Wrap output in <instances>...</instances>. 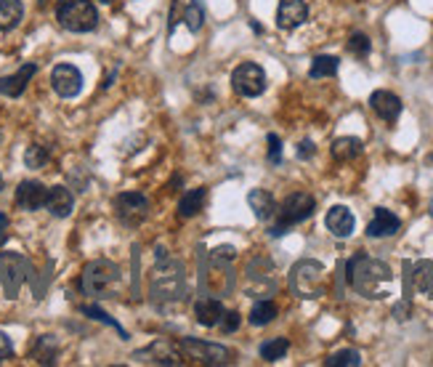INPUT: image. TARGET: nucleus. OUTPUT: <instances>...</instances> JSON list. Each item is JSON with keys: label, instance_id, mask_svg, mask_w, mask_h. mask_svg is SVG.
<instances>
[{"label": "nucleus", "instance_id": "f257e3e1", "mask_svg": "<svg viewBox=\"0 0 433 367\" xmlns=\"http://www.w3.org/2000/svg\"><path fill=\"white\" fill-rule=\"evenodd\" d=\"M346 277L348 285L364 298H386L393 288V274H391L388 264L362 256V253L346 264Z\"/></svg>", "mask_w": 433, "mask_h": 367}, {"label": "nucleus", "instance_id": "f03ea898", "mask_svg": "<svg viewBox=\"0 0 433 367\" xmlns=\"http://www.w3.org/2000/svg\"><path fill=\"white\" fill-rule=\"evenodd\" d=\"M56 19L69 33H93L98 27V11L91 0H59Z\"/></svg>", "mask_w": 433, "mask_h": 367}, {"label": "nucleus", "instance_id": "7ed1b4c3", "mask_svg": "<svg viewBox=\"0 0 433 367\" xmlns=\"http://www.w3.org/2000/svg\"><path fill=\"white\" fill-rule=\"evenodd\" d=\"M290 288L298 298H322L325 296V267L319 261H298L290 272Z\"/></svg>", "mask_w": 433, "mask_h": 367}, {"label": "nucleus", "instance_id": "20e7f679", "mask_svg": "<svg viewBox=\"0 0 433 367\" xmlns=\"http://www.w3.org/2000/svg\"><path fill=\"white\" fill-rule=\"evenodd\" d=\"M314 208H316V202L311 194H306V192L290 194V197L277 208V223L271 226V237H282L290 226L306 221V219H311Z\"/></svg>", "mask_w": 433, "mask_h": 367}, {"label": "nucleus", "instance_id": "39448f33", "mask_svg": "<svg viewBox=\"0 0 433 367\" xmlns=\"http://www.w3.org/2000/svg\"><path fill=\"white\" fill-rule=\"evenodd\" d=\"M117 279H120V269L115 267L112 261H91V264L83 269L80 288H83L86 296L101 298V296H107L109 290L115 288Z\"/></svg>", "mask_w": 433, "mask_h": 367}, {"label": "nucleus", "instance_id": "423d86ee", "mask_svg": "<svg viewBox=\"0 0 433 367\" xmlns=\"http://www.w3.org/2000/svg\"><path fill=\"white\" fill-rule=\"evenodd\" d=\"M231 88L245 99H255L266 91V72L255 62H245L231 72Z\"/></svg>", "mask_w": 433, "mask_h": 367}, {"label": "nucleus", "instance_id": "0eeeda50", "mask_svg": "<svg viewBox=\"0 0 433 367\" xmlns=\"http://www.w3.org/2000/svg\"><path fill=\"white\" fill-rule=\"evenodd\" d=\"M115 211H117V219L122 223L136 226V223L146 221V216H149V200L141 192H122L117 200H115Z\"/></svg>", "mask_w": 433, "mask_h": 367}, {"label": "nucleus", "instance_id": "6e6552de", "mask_svg": "<svg viewBox=\"0 0 433 367\" xmlns=\"http://www.w3.org/2000/svg\"><path fill=\"white\" fill-rule=\"evenodd\" d=\"M51 88L62 96V99H75L83 91V75L75 64H56L51 69Z\"/></svg>", "mask_w": 433, "mask_h": 367}, {"label": "nucleus", "instance_id": "1a4fd4ad", "mask_svg": "<svg viewBox=\"0 0 433 367\" xmlns=\"http://www.w3.org/2000/svg\"><path fill=\"white\" fill-rule=\"evenodd\" d=\"M181 349L192 359H200L205 365H226L231 351L218 344H207V341H197V338H181Z\"/></svg>", "mask_w": 433, "mask_h": 367}, {"label": "nucleus", "instance_id": "9d476101", "mask_svg": "<svg viewBox=\"0 0 433 367\" xmlns=\"http://www.w3.org/2000/svg\"><path fill=\"white\" fill-rule=\"evenodd\" d=\"M24 269H27V264H24L22 256H11V253L0 256V282H3V288L8 293V298H13L19 285H22Z\"/></svg>", "mask_w": 433, "mask_h": 367}, {"label": "nucleus", "instance_id": "9b49d317", "mask_svg": "<svg viewBox=\"0 0 433 367\" xmlns=\"http://www.w3.org/2000/svg\"><path fill=\"white\" fill-rule=\"evenodd\" d=\"M404 272H407V288L420 290L422 296L433 298V261H417V264H404Z\"/></svg>", "mask_w": 433, "mask_h": 367}, {"label": "nucleus", "instance_id": "f8f14e48", "mask_svg": "<svg viewBox=\"0 0 433 367\" xmlns=\"http://www.w3.org/2000/svg\"><path fill=\"white\" fill-rule=\"evenodd\" d=\"M308 16V6L304 0H279V8H277V27L279 30H295L301 27Z\"/></svg>", "mask_w": 433, "mask_h": 367}, {"label": "nucleus", "instance_id": "ddd939ff", "mask_svg": "<svg viewBox=\"0 0 433 367\" xmlns=\"http://www.w3.org/2000/svg\"><path fill=\"white\" fill-rule=\"evenodd\" d=\"M369 107H372V112L378 115L380 120L386 122H396L401 115V99L391 91H375L369 96Z\"/></svg>", "mask_w": 433, "mask_h": 367}, {"label": "nucleus", "instance_id": "4468645a", "mask_svg": "<svg viewBox=\"0 0 433 367\" xmlns=\"http://www.w3.org/2000/svg\"><path fill=\"white\" fill-rule=\"evenodd\" d=\"M35 72H37V64H35V62L22 64L19 72H13L8 78H0V93H3V96H11V99L22 96L24 88H27V83L35 78Z\"/></svg>", "mask_w": 433, "mask_h": 367}, {"label": "nucleus", "instance_id": "2eb2a0df", "mask_svg": "<svg viewBox=\"0 0 433 367\" xmlns=\"http://www.w3.org/2000/svg\"><path fill=\"white\" fill-rule=\"evenodd\" d=\"M45 194H48V190L40 181H22L16 190V205L22 211H37L45 205Z\"/></svg>", "mask_w": 433, "mask_h": 367}, {"label": "nucleus", "instance_id": "dca6fc26", "mask_svg": "<svg viewBox=\"0 0 433 367\" xmlns=\"http://www.w3.org/2000/svg\"><path fill=\"white\" fill-rule=\"evenodd\" d=\"M325 223H327V229L335 234V237L346 240V237H351V232H354L357 219H354V213L348 211L346 205H335V208H330V211H327Z\"/></svg>", "mask_w": 433, "mask_h": 367}, {"label": "nucleus", "instance_id": "f3484780", "mask_svg": "<svg viewBox=\"0 0 433 367\" xmlns=\"http://www.w3.org/2000/svg\"><path fill=\"white\" fill-rule=\"evenodd\" d=\"M43 208H48V213L56 216V219H67L72 213V208H75V194L67 187H51L48 194H45Z\"/></svg>", "mask_w": 433, "mask_h": 367}, {"label": "nucleus", "instance_id": "a211bd4d", "mask_svg": "<svg viewBox=\"0 0 433 367\" xmlns=\"http://www.w3.org/2000/svg\"><path fill=\"white\" fill-rule=\"evenodd\" d=\"M146 356H154L149 362L154 365H181V354H178V349H175L171 341H154L149 349H144L139 354H133V359H146Z\"/></svg>", "mask_w": 433, "mask_h": 367}, {"label": "nucleus", "instance_id": "6ab92c4d", "mask_svg": "<svg viewBox=\"0 0 433 367\" xmlns=\"http://www.w3.org/2000/svg\"><path fill=\"white\" fill-rule=\"evenodd\" d=\"M401 229V221L396 213H391L388 208H375V216L367 226L369 237H393Z\"/></svg>", "mask_w": 433, "mask_h": 367}, {"label": "nucleus", "instance_id": "aec40b11", "mask_svg": "<svg viewBox=\"0 0 433 367\" xmlns=\"http://www.w3.org/2000/svg\"><path fill=\"white\" fill-rule=\"evenodd\" d=\"M248 205L250 211L255 213L258 221H271L277 216V202L266 190H250L248 192Z\"/></svg>", "mask_w": 433, "mask_h": 367}, {"label": "nucleus", "instance_id": "412c9836", "mask_svg": "<svg viewBox=\"0 0 433 367\" xmlns=\"http://www.w3.org/2000/svg\"><path fill=\"white\" fill-rule=\"evenodd\" d=\"M362 149H364L362 139H354V136H340V139H335V141H333V146H330L333 157H335V160H340V163L357 160V157L362 155Z\"/></svg>", "mask_w": 433, "mask_h": 367}, {"label": "nucleus", "instance_id": "4be33fe9", "mask_svg": "<svg viewBox=\"0 0 433 367\" xmlns=\"http://www.w3.org/2000/svg\"><path fill=\"white\" fill-rule=\"evenodd\" d=\"M195 314H197V322L200 325H205V327H216V325L221 322L224 306H221V301H216V298H202V301H197Z\"/></svg>", "mask_w": 433, "mask_h": 367}, {"label": "nucleus", "instance_id": "5701e85b", "mask_svg": "<svg viewBox=\"0 0 433 367\" xmlns=\"http://www.w3.org/2000/svg\"><path fill=\"white\" fill-rule=\"evenodd\" d=\"M205 200H207V190H205V187L189 190L184 197H181V202H178V216H181V219H195L197 213L202 211Z\"/></svg>", "mask_w": 433, "mask_h": 367}, {"label": "nucleus", "instance_id": "b1692460", "mask_svg": "<svg viewBox=\"0 0 433 367\" xmlns=\"http://www.w3.org/2000/svg\"><path fill=\"white\" fill-rule=\"evenodd\" d=\"M24 6L22 0H0V33H8L22 22Z\"/></svg>", "mask_w": 433, "mask_h": 367}, {"label": "nucleus", "instance_id": "393cba45", "mask_svg": "<svg viewBox=\"0 0 433 367\" xmlns=\"http://www.w3.org/2000/svg\"><path fill=\"white\" fill-rule=\"evenodd\" d=\"M337 69H340V59L337 56H316L311 62V69H308V78L311 80H322V78H333Z\"/></svg>", "mask_w": 433, "mask_h": 367}, {"label": "nucleus", "instance_id": "a878e982", "mask_svg": "<svg viewBox=\"0 0 433 367\" xmlns=\"http://www.w3.org/2000/svg\"><path fill=\"white\" fill-rule=\"evenodd\" d=\"M274 317H277V303L269 298L255 301L253 309H250V325H255V327H263V325L274 322Z\"/></svg>", "mask_w": 433, "mask_h": 367}, {"label": "nucleus", "instance_id": "bb28decb", "mask_svg": "<svg viewBox=\"0 0 433 367\" xmlns=\"http://www.w3.org/2000/svg\"><path fill=\"white\" fill-rule=\"evenodd\" d=\"M184 24L189 33H200L202 30V24H205V6H202V0H192L189 6L184 8Z\"/></svg>", "mask_w": 433, "mask_h": 367}, {"label": "nucleus", "instance_id": "cd10ccee", "mask_svg": "<svg viewBox=\"0 0 433 367\" xmlns=\"http://www.w3.org/2000/svg\"><path fill=\"white\" fill-rule=\"evenodd\" d=\"M287 349H290L287 338H269L266 344H260V356L266 362H277V359H282V356L287 354Z\"/></svg>", "mask_w": 433, "mask_h": 367}, {"label": "nucleus", "instance_id": "c85d7f7f", "mask_svg": "<svg viewBox=\"0 0 433 367\" xmlns=\"http://www.w3.org/2000/svg\"><path fill=\"white\" fill-rule=\"evenodd\" d=\"M80 312H83V314H88L91 320H98V322L109 325L112 330H117V333H120V338H122V341H128V333H125V330L120 327V322H115V320H112V317H109V314L104 312V309H98L96 303H86V306H80Z\"/></svg>", "mask_w": 433, "mask_h": 367}, {"label": "nucleus", "instance_id": "c756f323", "mask_svg": "<svg viewBox=\"0 0 433 367\" xmlns=\"http://www.w3.org/2000/svg\"><path fill=\"white\" fill-rule=\"evenodd\" d=\"M327 367H359L362 365V354L354 351V349H343V351H335L325 362Z\"/></svg>", "mask_w": 433, "mask_h": 367}, {"label": "nucleus", "instance_id": "7c9ffc66", "mask_svg": "<svg viewBox=\"0 0 433 367\" xmlns=\"http://www.w3.org/2000/svg\"><path fill=\"white\" fill-rule=\"evenodd\" d=\"M48 163V149L40 144H30L27 146V152H24V165L37 170V168H43Z\"/></svg>", "mask_w": 433, "mask_h": 367}, {"label": "nucleus", "instance_id": "2f4dec72", "mask_svg": "<svg viewBox=\"0 0 433 367\" xmlns=\"http://www.w3.org/2000/svg\"><path fill=\"white\" fill-rule=\"evenodd\" d=\"M56 356V344L51 335H43L40 341H37V346H35V359L37 362H43V365H51Z\"/></svg>", "mask_w": 433, "mask_h": 367}, {"label": "nucleus", "instance_id": "473e14b6", "mask_svg": "<svg viewBox=\"0 0 433 367\" xmlns=\"http://www.w3.org/2000/svg\"><path fill=\"white\" fill-rule=\"evenodd\" d=\"M369 48H372V43H369V37L364 33H354L348 37V51L354 56H367Z\"/></svg>", "mask_w": 433, "mask_h": 367}, {"label": "nucleus", "instance_id": "72a5a7b5", "mask_svg": "<svg viewBox=\"0 0 433 367\" xmlns=\"http://www.w3.org/2000/svg\"><path fill=\"white\" fill-rule=\"evenodd\" d=\"M266 144H269V163H271V165H279V163H282V141H279V136L269 134Z\"/></svg>", "mask_w": 433, "mask_h": 367}, {"label": "nucleus", "instance_id": "f704fd0d", "mask_svg": "<svg viewBox=\"0 0 433 367\" xmlns=\"http://www.w3.org/2000/svg\"><path fill=\"white\" fill-rule=\"evenodd\" d=\"M239 322H242V320H239V314L237 312H224L221 314V330H224V333H237L239 330Z\"/></svg>", "mask_w": 433, "mask_h": 367}, {"label": "nucleus", "instance_id": "c9c22d12", "mask_svg": "<svg viewBox=\"0 0 433 367\" xmlns=\"http://www.w3.org/2000/svg\"><path fill=\"white\" fill-rule=\"evenodd\" d=\"M13 356V344H11V338L0 330V365L6 362V359H11Z\"/></svg>", "mask_w": 433, "mask_h": 367}, {"label": "nucleus", "instance_id": "e433bc0d", "mask_svg": "<svg viewBox=\"0 0 433 367\" xmlns=\"http://www.w3.org/2000/svg\"><path fill=\"white\" fill-rule=\"evenodd\" d=\"M234 258H237V250L231 245H221L213 250V261H234Z\"/></svg>", "mask_w": 433, "mask_h": 367}, {"label": "nucleus", "instance_id": "4c0bfd02", "mask_svg": "<svg viewBox=\"0 0 433 367\" xmlns=\"http://www.w3.org/2000/svg\"><path fill=\"white\" fill-rule=\"evenodd\" d=\"M314 152H316V146H314V141H311V139H304V141H301V146H298V157H301V160L314 157Z\"/></svg>", "mask_w": 433, "mask_h": 367}, {"label": "nucleus", "instance_id": "58836bf2", "mask_svg": "<svg viewBox=\"0 0 433 367\" xmlns=\"http://www.w3.org/2000/svg\"><path fill=\"white\" fill-rule=\"evenodd\" d=\"M0 229H8V216L6 213H0Z\"/></svg>", "mask_w": 433, "mask_h": 367}, {"label": "nucleus", "instance_id": "ea45409f", "mask_svg": "<svg viewBox=\"0 0 433 367\" xmlns=\"http://www.w3.org/2000/svg\"><path fill=\"white\" fill-rule=\"evenodd\" d=\"M6 240H8V232H6V229H0V245L6 243Z\"/></svg>", "mask_w": 433, "mask_h": 367}, {"label": "nucleus", "instance_id": "a19ab883", "mask_svg": "<svg viewBox=\"0 0 433 367\" xmlns=\"http://www.w3.org/2000/svg\"><path fill=\"white\" fill-rule=\"evenodd\" d=\"M428 213H431V216H433V200H431V205H428Z\"/></svg>", "mask_w": 433, "mask_h": 367}, {"label": "nucleus", "instance_id": "79ce46f5", "mask_svg": "<svg viewBox=\"0 0 433 367\" xmlns=\"http://www.w3.org/2000/svg\"><path fill=\"white\" fill-rule=\"evenodd\" d=\"M98 3H107V6H109V3H112V0H98Z\"/></svg>", "mask_w": 433, "mask_h": 367}, {"label": "nucleus", "instance_id": "37998d69", "mask_svg": "<svg viewBox=\"0 0 433 367\" xmlns=\"http://www.w3.org/2000/svg\"><path fill=\"white\" fill-rule=\"evenodd\" d=\"M0 190H3V176H0Z\"/></svg>", "mask_w": 433, "mask_h": 367}]
</instances>
